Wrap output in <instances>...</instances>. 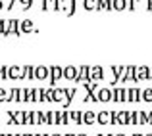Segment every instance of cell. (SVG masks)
Returning <instances> with one entry per match:
<instances>
[{"instance_id": "30bf717a", "label": "cell", "mask_w": 152, "mask_h": 136, "mask_svg": "<svg viewBox=\"0 0 152 136\" xmlns=\"http://www.w3.org/2000/svg\"><path fill=\"white\" fill-rule=\"evenodd\" d=\"M77 75H79V69L75 65H66L64 67V79H66V81H75Z\"/></svg>"}, {"instance_id": "cb8c5ba5", "label": "cell", "mask_w": 152, "mask_h": 136, "mask_svg": "<svg viewBox=\"0 0 152 136\" xmlns=\"http://www.w3.org/2000/svg\"><path fill=\"white\" fill-rule=\"evenodd\" d=\"M58 121L60 125H67L69 123V113L67 111H58Z\"/></svg>"}, {"instance_id": "277c9868", "label": "cell", "mask_w": 152, "mask_h": 136, "mask_svg": "<svg viewBox=\"0 0 152 136\" xmlns=\"http://www.w3.org/2000/svg\"><path fill=\"white\" fill-rule=\"evenodd\" d=\"M114 102H129V90L125 86L114 88Z\"/></svg>"}, {"instance_id": "484cf974", "label": "cell", "mask_w": 152, "mask_h": 136, "mask_svg": "<svg viewBox=\"0 0 152 136\" xmlns=\"http://www.w3.org/2000/svg\"><path fill=\"white\" fill-rule=\"evenodd\" d=\"M129 125H139V111L129 113Z\"/></svg>"}, {"instance_id": "d4e9b609", "label": "cell", "mask_w": 152, "mask_h": 136, "mask_svg": "<svg viewBox=\"0 0 152 136\" xmlns=\"http://www.w3.org/2000/svg\"><path fill=\"white\" fill-rule=\"evenodd\" d=\"M77 94V88H67V94H66V103H64V106H69L71 103V100H73V96Z\"/></svg>"}, {"instance_id": "4fadbf2b", "label": "cell", "mask_w": 152, "mask_h": 136, "mask_svg": "<svg viewBox=\"0 0 152 136\" xmlns=\"http://www.w3.org/2000/svg\"><path fill=\"white\" fill-rule=\"evenodd\" d=\"M91 79L96 81V82L104 79V69H102L100 65H93V67H91Z\"/></svg>"}, {"instance_id": "9c48e42d", "label": "cell", "mask_w": 152, "mask_h": 136, "mask_svg": "<svg viewBox=\"0 0 152 136\" xmlns=\"http://www.w3.org/2000/svg\"><path fill=\"white\" fill-rule=\"evenodd\" d=\"M98 100L102 103H108V102H114V88H100L98 90Z\"/></svg>"}, {"instance_id": "7bdbcfd3", "label": "cell", "mask_w": 152, "mask_h": 136, "mask_svg": "<svg viewBox=\"0 0 152 136\" xmlns=\"http://www.w3.org/2000/svg\"><path fill=\"white\" fill-rule=\"evenodd\" d=\"M133 136H145V134H133Z\"/></svg>"}, {"instance_id": "9a60e30c", "label": "cell", "mask_w": 152, "mask_h": 136, "mask_svg": "<svg viewBox=\"0 0 152 136\" xmlns=\"http://www.w3.org/2000/svg\"><path fill=\"white\" fill-rule=\"evenodd\" d=\"M129 102H133V103L142 102V90H139V88H129Z\"/></svg>"}, {"instance_id": "3957f363", "label": "cell", "mask_w": 152, "mask_h": 136, "mask_svg": "<svg viewBox=\"0 0 152 136\" xmlns=\"http://www.w3.org/2000/svg\"><path fill=\"white\" fill-rule=\"evenodd\" d=\"M89 81H93V79H91V65H81L79 67V75H77V79H75V82L81 85V82H89Z\"/></svg>"}, {"instance_id": "6da1fadb", "label": "cell", "mask_w": 152, "mask_h": 136, "mask_svg": "<svg viewBox=\"0 0 152 136\" xmlns=\"http://www.w3.org/2000/svg\"><path fill=\"white\" fill-rule=\"evenodd\" d=\"M62 79H64V69L60 65H52L50 67V79H48L50 86H56Z\"/></svg>"}, {"instance_id": "f6af8a7d", "label": "cell", "mask_w": 152, "mask_h": 136, "mask_svg": "<svg viewBox=\"0 0 152 136\" xmlns=\"http://www.w3.org/2000/svg\"><path fill=\"white\" fill-rule=\"evenodd\" d=\"M77 136H87V134H77Z\"/></svg>"}, {"instance_id": "ba28073f", "label": "cell", "mask_w": 152, "mask_h": 136, "mask_svg": "<svg viewBox=\"0 0 152 136\" xmlns=\"http://www.w3.org/2000/svg\"><path fill=\"white\" fill-rule=\"evenodd\" d=\"M35 79H37V81H46V79H50V67H46V65L35 67Z\"/></svg>"}, {"instance_id": "8fae6325", "label": "cell", "mask_w": 152, "mask_h": 136, "mask_svg": "<svg viewBox=\"0 0 152 136\" xmlns=\"http://www.w3.org/2000/svg\"><path fill=\"white\" fill-rule=\"evenodd\" d=\"M66 94H67V88H52V98H54V102H62V106L66 103Z\"/></svg>"}, {"instance_id": "7dc6e473", "label": "cell", "mask_w": 152, "mask_h": 136, "mask_svg": "<svg viewBox=\"0 0 152 136\" xmlns=\"http://www.w3.org/2000/svg\"><path fill=\"white\" fill-rule=\"evenodd\" d=\"M0 136H8V134H0Z\"/></svg>"}, {"instance_id": "7402d4cb", "label": "cell", "mask_w": 152, "mask_h": 136, "mask_svg": "<svg viewBox=\"0 0 152 136\" xmlns=\"http://www.w3.org/2000/svg\"><path fill=\"white\" fill-rule=\"evenodd\" d=\"M42 10L45 12H56V0H42Z\"/></svg>"}, {"instance_id": "7a4b0ae2", "label": "cell", "mask_w": 152, "mask_h": 136, "mask_svg": "<svg viewBox=\"0 0 152 136\" xmlns=\"http://www.w3.org/2000/svg\"><path fill=\"white\" fill-rule=\"evenodd\" d=\"M119 82H137V65H129V67H125V73H123V77H121V81Z\"/></svg>"}, {"instance_id": "1f68e13d", "label": "cell", "mask_w": 152, "mask_h": 136, "mask_svg": "<svg viewBox=\"0 0 152 136\" xmlns=\"http://www.w3.org/2000/svg\"><path fill=\"white\" fill-rule=\"evenodd\" d=\"M6 79H8V67L2 65L0 67V81H6Z\"/></svg>"}, {"instance_id": "74e56055", "label": "cell", "mask_w": 152, "mask_h": 136, "mask_svg": "<svg viewBox=\"0 0 152 136\" xmlns=\"http://www.w3.org/2000/svg\"><path fill=\"white\" fill-rule=\"evenodd\" d=\"M146 10L152 12V0H146Z\"/></svg>"}, {"instance_id": "f1b7e54d", "label": "cell", "mask_w": 152, "mask_h": 136, "mask_svg": "<svg viewBox=\"0 0 152 136\" xmlns=\"http://www.w3.org/2000/svg\"><path fill=\"white\" fill-rule=\"evenodd\" d=\"M141 6V0H129V12H137Z\"/></svg>"}, {"instance_id": "60d3db41", "label": "cell", "mask_w": 152, "mask_h": 136, "mask_svg": "<svg viewBox=\"0 0 152 136\" xmlns=\"http://www.w3.org/2000/svg\"><path fill=\"white\" fill-rule=\"evenodd\" d=\"M37 136H48V134H37Z\"/></svg>"}, {"instance_id": "4316f807", "label": "cell", "mask_w": 152, "mask_h": 136, "mask_svg": "<svg viewBox=\"0 0 152 136\" xmlns=\"http://www.w3.org/2000/svg\"><path fill=\"white\" fill-rule=\"evenodd\" d=\"M19 2V8L21 10H29L31 6H33V0H18Z\"/></svg>"}, {"instance_id": "b9f144b4", "label": "cell", "mask_w": 152, "mask_h": 136, "mask_svg": "<svg viewBox=\"0 0 152 136\" xmlns=\"http://www.w3.org/2000/svg\"><path fill=\"white\" fill-rule=\"evenodd\" d=\"M50 136H62V134H50Z\"/></svg>"}, {"instance_id": "2e32d148", "label": "cell", "mask_w": 152, "mask_h": 136, "mask_svg": "<svg viewBox=\"0 0 152 136\" xmlns=\"http://www.w3.org/2000/svg\"><path fill=\"white\" fill-rule=\"evenodd\" d=\"M93 123H96V113H93V111H83V125H93Z\"/></svg>"}, {"instance_id": "f546056e", "label": "cell", "mask_w": 152, "mask_h": 136, "mask_svg": "<svg viewBox=\"0 0 152 136\" xmlns=\"http://www.w3.org/2000/svg\"><path fill=\"white\" fill-rule=\"evenodd\" d=\"M8 96H10V90H6V88H0V103L8 102Z\"/></svg>"}, {"instance_id": "ee69618b", "label": "cell", "mask_w": 152, "mask_h": 136, "mask_svg": "<svg viewBox=\"0 0 152 136\" xmlns=\"http://www.w3.org/2000/svg\"><path fill=\"white\" fill-rule=\"evenodd\" d=\"M115 136H125V134H115Z\"/></svg>"}, {"instance_id": "ac0fdd59", "label": "cell", "mask_w": 152, "mask_h": 136, "mask_svg": "<svg viewBox=\"0 0 152 136\" xmlns=\"http://www.w3.org/2000/svg\"><path fill=\"white\" fill-rule=\"evenodd\" d=\"M31 31H35V25L31 19H21V35L23 33H31Z\"/></svg>"}, {"instance_id": "8d00e7d4", "label": "cell", "mask_w": 152, "mask_h": 136, "mask_svg": "<svg viewBox=\"0 0 152 136\" xmlns=\"http://www.w3.org/2000/svg\"><path fill=\"white\" fill-rule=\"evenodd\" d=\"M146 121H148V125H152V111L146 113Z\"/></svg>"}, {"instance_id": "8992f818", "label": "cell", "mask_w": 152, "mask_h": 136, "mask_svg": "<svg viewBox=\"0 0 152 136\" xmlns=\"http://www.w3.org/2000/svg\"><path fill=\"white\" fill-rule=\"evenodd\" d=\"M150 79H152V69L148 65L137 67V82L139 81H150Z\"/></svg>"}, {"instance_id": "83f0119b", "label": "cell", "mask_w": 152, "mask_h": 136, "mask_svg": "<svg viewBox=\"0 0 152 136\" xmlns=\"http://www.w3.org/2000/svg\"><path fill=\"white\" fill-rule=\"evenodd\" d=\"M142 102H152V88L142 90Z\"/></svg>"}, {"instance_id": "44dd1931", "label": "cell", "mask_w": 152, "mask_h": 136, "mask_svg": "<svg viewBox=\"0 0 152 136\" xmlns=\"http://www.w3.org/2000/svg\"><path fill=\"white\" fill-rule=\"evenodd\" d=\"M27 79H35V67L23 65V81H27Z\"/></svg>"}, {"instance_id": "5b68a950", "label": "cell", "mask_w": 152, "mask_h": 136, "mask_svg": "<svg viewBox=\"0 0 152 136\" xmlns=\"http://www.w3.org/2000/svg\"><path fill=\"white\" fill-rule=\"evenodd\" d=\"M8 79H12V81H23V67H19V65L8 67Z\"/></svg>"}, {"instance_id": "836d02e7", "label": "cell", "mask_w": 152, "mask_h": 136, "mask_svg": "<svg viewBox=\"0 0 152 136\" xmlns=\"http://www.w3.org/2000/svg\"><path fill=\"white\" fill-rule=\"evenodd\" d=\"M33 125H41V111H33Z\"/></svg>"}, {"instance_id": "ffe728a7", "label": "cell", "mask_w": 152, "mask_h": 136, "mask_svg": "<svg viewBox=\"0 0 152 136\" xmlns=\"http://www.w3.org/2000/svg\"><path fill=\"white\" fill-rule=\"evenodd\" d=\"M69 119L75 125H83V113L81 111H69Z\"/></svg>"}, {"instance_id": "7c38bea8", "label": "cell", "mask_w": 152, "mask_h": 136, "mask_svg": "<svg viewBox=\"0 0 152 136\" xmlns=\"http://www.w3.org/2000/svg\"><path fill=\"white\" fill-rule=\"evenodd\" d=\"M83 8L87 12H100V0H83Z\"/></svg>"}, {"instance_id": "e0dca14e", "label": "cell", "mask_w": 152, "mask_h": 136, "mask_svg": "<svg viewBox=\"0 0 152 136\" xmlns=\"http://www.w3.org/2000/svg\"><path fill=\"white\" fill-rule=\"evenodd\" d=\"M129 10V0H114V12Z\"/></svg>"}, {"instance_id": "d590c367", "label": "cell", "mask_w": 152, "mask_h": 136, "mask_svg": "<svg viewBox=\"0 0 152 136\" xmlns=\"http://www.w3.org/2000/svg\"><path fill=\"white\" fill-rule=\"evenodd\" d=\"M106 2V10L108 12H114V0H104Z\"/></svg>"}, {"instance_id": "d6986e66", "label": "cell", "mask_w": 152, "mask_h": 136, "mask_svg": "<svg viewBox=\"0 0 152 136\" xmlns=\"http://www.w3.org/2000/svg\"><path fill=\"white\" fill-rule=\"evenodd\" d=\"M96 123L98 125H108V123H110V113H108V111L96 113Z\"/></svg>"}, {"instance_id": "5bb4252c", "label": "cell", "mask_w": 152, "mask_h": 136, "mask_svg": "<svg viewBox=\"0 0 152 136\" xmlns=\"http://www.w3.org/2000/svg\"><path fill=\"white\" fill-rule=\"evenodd\" d=\"M27 102H39V88H23Z\"/></svg>"}, {"instance_id": "d6a6232c", "label": "cell", "mask_w": 152, "mask_h": 136, "mask_svg": "<svg viewBox=\"0 0 152 136\" xmlns=\"http://www.w3.org/2000/svg\"><path fill=\"white\" fill-rule=\"evenodd\" d=\"M15 2H18V0H6V2H4V10H8V12L14 10V4Z\"/></svg>"}, {"instance_id": "bcb514c9", "label": "cell", "mask_w": 152, "mask_h": 136, "mask_svg": "<svg viewBox=\"0 0 152 136\" xmlns=\"http://www.w3.org/2000/svg\"><path fill=\"white\" fill-rule=\"evenodd\" d=\"M106 136H114V134H106Z\"/></svg>"}, {"instance_id": "ab89813d", "label": "cell", "mask_w": 152, "mask_h": 136, "mask_svg": "<svg viewBox=\"0 0 152 136\" xmlns=\"http://www.w3.org/2000/svg\"><path fill=\"white\" fill-rule=\"evenodd\" d=\"M66 136H77V134H66Z\"/></svg>"}, {"instance_id": "52a82bcc", "label": "cell", "mask_w": 152, "mask_h": 136, "mask_svg": "<svg viewBox=\"0 0 152 136\" xmlns=\"http://www.w3.org/2000/svg\"><path fill=\"white\" fill-rule=\"evenodd\" d=\"M10 35H15V37H19V35H21V21H19V19H10V25H8L6 37H10Z\"/></svg>"}, {"instance_id": "603a6c76", "label": "cell", "mask_w": 152, "mask_h": 136, "mask_svg": "<svg viewBox=\"0 0 152 136\" xmlns=\"http://www.w3.org/2000/svg\"><path fill=\"white\" fill-rule=\"evenodd\" d=\"M83 102H100V100H98V94H94V90H87V96L85 98H83Z\"/></svg>"}, {"instance_id": "c3c4849f", "label": "cell", "mask_w": 152, "mask_h": 136, "mask_svg": "<svg viewBox=\"0 0 152 136\" xmlns=\"http://www.w3.org/2000/svg\"><path fill=\"white\" fill-rule=\"evenodd\" d=\"M145 136H152V134H145Z\"/></svg>"}, {"instance_id": "f35d334b", "label": "cell", "mask_w": 152, "mask_h": 136, "mask_svg": "<svg viewBox=\"0 0 152 136\" xmlns=\"http://www.w3.org/2000/svg\"><path fill=\"white\" fill-rule=\"evenodd\" d=\"M0 10H4V0H0Z\"/></svg>"}, {"instance_id": "e575fe53", "label": "cell", "mask_w": 152, "mask_h": 136, "mask_svg": "<svg viewBox=\"0 0 152 136\" xmlns=\"http://www.w3.org/2000/svg\"><path fill=\"white\" fill-rule=\"evenodd\" d=\"M139 123H141V125H148V121H146V113H145V111H139Z\"/></svg>"}, {"instance_id": "4dcf8cb0", "label": "cell", "mask_w": 152, "mask_h": 136, "mask_svg": "<svg viewBox=\"0 0 152 136\" xmlns=\"http://www.w3.org/2000/svg\"><path fill=\"white\" fill-rule=\"evenodd\" d=\"M110 125H119V119H118V111H112V113H110Z\"/></svg>"}]
</instances>
